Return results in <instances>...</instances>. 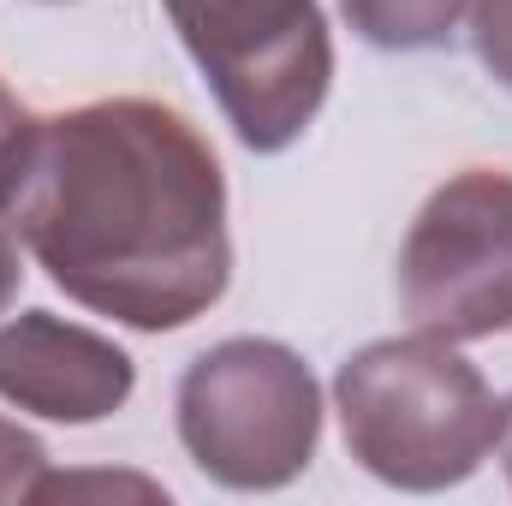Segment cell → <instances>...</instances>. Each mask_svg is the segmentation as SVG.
<instances>
[{"label":"cell","instance_id":"1","mask_svg":"<svg viewBox=\"0 0 512 506\" xmlns=\"http://www.w3.org/2000/svg\"><path fill=\"white\" fill-rule=\"evenodd\" d=\"M0 221L72 304L137 334L191 328L233 280L221 155L155 96L24 114L0 155Z\"/></svg>","mask_w":512,"mask_h":506},{"label":"cell","instance_id":"2","mask_svg":"<svg viewBox=\"0 0 512 506\" xmlns=\"http://www.w3.org/2000/svg\"><path fill=\"white\" fill-rule=\"evenodd\" d=\"M346 453L387 489L441 495L483 471L501 441V399L441 334H393L358 346L334 376Z\"/></svg>","mask_w":512,"mask_h":506},{"label":"cell","instance_id":"3","mask_svg":"<svg viewBox=\"0 0 512 506\" xmlns=\"http://www.w3.org/2000/svg\"><path fill=\"white\" fill-rule=\"evenodd\" d=\"M173 423L209 483L268 495L310 471L322 441V387L292 346L233 334L185 364Z\"/></svg>","mask_w":512,"mask_h":506},{"label":"cell","instance_id":"4","mask_svg":"<svg viewBox=\"0 0 512 506\" xmlns=\"http://www.w3.org/2000/svg\"><path fill=\"white\" fill-rule=\"evenodd\" d=\"M185 54L251 155H280L316 126L334 84V36L316 0H161Z\"/></svg>","mask_w":512,"mask_h":506},{"label":"cell","instance_id":"5","mask_svg":"<svg viewBox=\"0 0 512 506\" xmlns=\"http://www.w3.org/2000/svg\"><path fill=\"white\" fill-rule=\"evenodd\" d=\"M399 310L453 346L512 334V173L465 167L429 191L399 245Z\"/></svg>","mask_w":512,"mask_h":506},{"label":"cell","instance_id":"6","mask_svg":"<svg viewBox=\"0 0 512 506\" xmlns=\"http://www.w3.org/2000/svg\"><path fill=\"white\" fill-rule=\"evenodd\" d=\"M137 387V364L108 334L66 322L54 310H24L0 322V399L66 429L114 417Z\"/></svg>","mask_w":512,"mask_h":506},{"label":"cell","instance_id":"7","mask_svg":"<svg viewBox=\"0 0 512 506\" xmlns=\"http://www.w3.org/2000/svg\"><path fill=\"white\" fill-rule=\"evenodd\" d=\"M471 0H340L346 24L382 48V54H423V48H441L459 18H465Z\"/></svg>","mask_w":512,"mask_h":506},{"label":"cell","instance_id":"8","mask_svg":"<svg viewBox=\"0 0 512 506\" xmlns=\"http://www.w3.org/2000/svg\"><path fill=\"white\" fill-rule=\"evenodd\" d=\"M42 477H48V447L30 429H18V423L0 417V506L36 501Z\"/></svg>","mask_w":512,"mask_h":506},{"label":"cell","instance_id":"9","mask_svg":"<svg viewBox=\"0 0 512 506\" xmlns=\"http://www.w3.org/2000/svg\"><path fill=\"white\" fill-rule=\"evenodd\" d=\"M471 48L483 60V72L512 90V0H471Z\"/></svg>","mask_w":512,"mask_h":506},{"label":"cell","instance_id":"10","mask_svg":"<svg viewBox=\"0 0 512 506\" xmlns=\"http://www.w3.org/2000/svg\"><path fill=\"white\" fill-rule=\"evenodd\" d=\"M18 286H24V256H18V233H12V227L0 221V316L12 310Z\"/></svg>","mask_w":512,"mask_h":506},{"label":"cell","instance_id":"11","mask_svg":"<svg viewBox=\"0 0 512 506\" xmlns=\"http://www.w3.org/2000/svg\"><path fill=\"white\" fill-rule=\"evenodd\" d=\"M24 126V108L12 102V90L0 84V155H6V143H12V131Z\"/></svg>","mask_w":512,"mask_h":506},{"label":"cell","instance_id":"12","mask_svg":"<svg viewBox=\"0 0 512 506\" xmlns=\"http://www.w3.org/2000/svg\"><path fill=\"white\" fill-rule=\"evenodd\" d=\"M501 411H507V417H501V441H495V453H501V471H507V483H512V393L501 399Z\"/></svg>","mask_w":512,"mask_h":506}]
</instances>
